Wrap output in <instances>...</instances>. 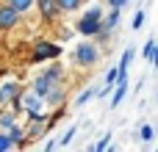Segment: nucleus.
<instances>
[{"label": "nucleus", "mask_w": 158, "mask_h": 152, "mask_svg": "<svg viewBox=\"0 0 158 152\" xmlns=\"http://www.w3.org/2000/svg\"><path fill=\"white\" fill-rule=\"evenodd\" d=\"M58 83H64V66L58 64V61H50V66H44L33 80H31V89L33 91H39V94H47L53 86H58Z\"/></svg>", "instance_id": "nucleus-1"}, {"label": "nucleus", "mask_w": 158, "mask_h": 152, "mask_svg": "<svg viewBox=\"0 0 158 152\" xmlns=\"http://www.w3.org/2000/svg\"><path fill=\"white\" fill-rule=\"evenodd\" d=\"M64 53V47L58 42H50V39H36L33 47H31V61L33 64H47V61H58Z\"/></svg>", "instance_id": "nucleus-2"}, {"label": "nucleus", "mask_w": 158, "mask_h": 152, "mask_svg": "<svg viewBox=\"0 0 158 152\" xmlns=\"http://www.w3.org/2000/svg\"><path fill=\"white\" fill-rule=\"evenodd\" d=\"M100 58H103V50H100V44H97L94 39H86V42H81V44L72 50V61H75L78 66H83V69L94 66Z\"/></svg>", "instance_id": "nucleus-3"}, {"label": "nucleus", "mask_w": 158, "mask_h": 152, "mask_svg": "<svg viewBox=\"0 0 158 152\" xmlns=\"http://www.w3.org/2000/svg\"><path fill=\"white\" fill-rule=\"evenodd\" d=\"M47 116H50V111H42V114H25V127H28V136H31L33 141L50 133V122H44Z\"/></svg>", "instance_id": "nucleus-4"}, {"label": "nucleus", "mask_w": 158, "mask_h": 152, "mask_svg": "<svg viewBox=\"0 0 158 152\" xmlns=\"http://www.w3.org/2000/svg\"><path fill=\"white\" fill-rule=\"evenodd\" d=\"M47 111V102H44V94L33 91V89H25L22 91V116L25 114H42Z\"/></svg>", "instance_id": "nucleus-5"}, {"label": "nucleus", "mask_w": 158, "mask_h": 152, "mask_svg": "<svg viewBox=\"0 0 158 152\" xmlns=\"http://www.w3.org/2000/svg\"><path fill=\"white\" fill-rule=\"evenodd\" d=\"M36 14H39V19H42L44 25H53L64 11H61L58 0H36Z\"/></svg>", "instance_id": "nucleus-6"}, {"label": "nucleus", "mask_w": 158, "mask_h": 152, "mask_svg": "<svg viewBox=\"0 0 158 152\" xmlns=\"http://www.w3.org/2000/svg\"><path fill=\"white\" fill-rule=\"evenodd\" d=\"M19 11L11 6V3H0V33L3 30H14L17 25H19Z\"/></svg>", "instance_id": "nucleus-7"}, {"label": "nucleus", "mask_w": 158, "mask_h": 152, "mask_svg": "<svg viewBox=\"0 0 158 152\" xmlns=\"http://www.w3.org/2000/svg\"><path fill=\"white\" fill-rule=\"evenodd\" d=\"M25 89L19 80H0V108H8L14 97H19Z\"/></svg>", "instance_id": "nucleus-8"}, {"label": "nucleus", "mask_w": 158, "mask_h": 152, "mask_svg": "<svg viewBox=\"0 0 158 152\" xmlns=\"http://www.w3.org/2000/svg\"><path fill=\"white\" fill-rule=\"evenodd\" d=\"M100 30H103V19L81 17V19H78V25H75V33H81V36H86V39H94Z\"/></svg>", "instance_id": "nucleus-9"}, {"label": "nucleus", "mask_w": 158, "mask_h": 152, "mask_svg": "<svg viewBox=\"0 0 158 152\" xmlns=\"http://www.w3.org/2000/svg\"><path fill=\"white\" fill-rule=\"evenodd\" d=\"M44 102H47V111H53V108H61V105H67V86L64 83H58V86H53L47 94H44Z\"/></svg>", "instance_id": "nucleus-10"}, {"label": "nucleus", "mask_w": 158, "mask_h": 152, "mask_svg": "<svg viewBox=\"0 0 158 152\" xmlns=\"http://www.w3.org/2000/svg\"><path fill=\"white\" fill-rule=\"evenodd\" d=\"M22 122H25V119H22ZM22 122H17V125L8 130V136H11V141H14V150H25V147L33 141V138L28 136V127H25Z\"/></svg>", "instance_id": "nucleus-11"}, {"label": "nucleus", "mask_w": 158, "mask_h": 152, "mask_svg": "<svg viewBox=\"0 0 158 152\" xmlns=\"http://www.w3.org/2000/svg\"><path fill=\"white\" fill-rule=\"evenodd\" d=\"M19 116H22V114H17L14 108H0V130L8 133V130L19 122Z\"/></svg>", "instance_id": "nucleus-12"}, {"label": "nucleus", "mask_w": 158, "mask_h": 152, "mask_svg": "<svg viewBox=\"0 0 158 152\" xmlns=\"http://www.w3.org/2000/svg\"><path fill=\"white\" fill-rule=\"evenodd\" d=\"M125 97H128V78H119V83L111 91V108H119Z\"/></svg>", "instance_id": "nucleus-13"}, {"label": "nucleus", "mask_w": 158, "mask_h": 152, "mask_svg": "<svg viewBox=\"0 0 158 152\" xmlns=\"http://www.w3.org/2000/svg\"><path fill=\"white\" fill-rule=\"evenodd\" d=\"M133 58H136V50L128 47V50L122 53V58H119V78H128V75H131V64H133Z\"/></svg>", "instance_id": "nucleus-14"}, {"label": "nucleus", "mask_w": 158, "mask_h": 152, "mask_svg": "<svg viewBox=\"0 0 158 152\" xmlns=\"http://www.w3.org/2000/svg\"><path fill=\"white\" fill-rule=\"evenodd\" d=\"M119 17H122V8H111V6H108V11L103 14V28L114 30V28L119 25Z\"/></svg>", "instance_id": "nucleus-15"}, {"label": "nucleus", "mask_w": 158, "mask_h": 152, "mask_svg": "<svg viewBox=\"0 0 158 152\" xmlns=\"http://www.w3.org/2000/svg\"><path fill=\"white\" fill-rule=\"evenodd\" d=\"M8 3H11V6H14V8L22 14V17H25L31 8H36V0H8Z\"/></svg>", "instance_id": "nucleus-16"}, {"label": "nucleus", "mask_w": 158, "mask_h": 152, "mask_svg": "<svg viewBox=\"0 0 158 152\" xmlns=\"http://www.w3.org/2000/svg\"><path fill=\"white\" fill-rule=\"evenodd\" d=\"M94 97H97V89H92V86H89V89H83V91L75 97V105H86V102H89V100H94Z\"/></svg>", "instance_id": "nucleus-17"}, {"label": "nucleus", "mask_w": 158, "mask_h": 152, "mask_svg": "<svg viewBox=\"0 0 158 152\" xmlns=\"http://www.w3.org/2000/svg\"><path fill=\"white\" fill-rule=\"evenodd\" d=\"M58 6H61L64 14H72V11H78L83 6V0H58Z\"/></svg>", "instance_id": "nucleus-18"}, {"label": "nucleus", "mask_w": 158, "mask_h": 152, "mask_svg": "<svg viewBox=\"0 0 158 152\" xmlns=\"http://www.w3.org/2000/svg\"><path fill=\"white\" fill-rule=\"evenodd\" d=\"M75 133H78V127L72 125V127H69V130H67V133H64V136L58 138V147H61V150H67V147L72 144V138H75Z\"/></svg>", "instance_id": "nucleus-19"}, {"label": "nucleus", "mask_w": 158, "mask_h": 152, "mask_svg": "<svg viewBox=\"0 0 158 152\" xmlns=\"http://www.w3.org/2000/svg\"><path fill=\"white\" fill-rule=\"evenodd\" d=\"M103 14H106V8H103V6H92V8H86L81 17H89V19H103Z\"/></svg>", "instance_id": "nucleus-20"}, {"label": "nucleus", "mask_w": 158, "mask_h": 152, "mask_svg": "<svg viewBox=\"0 0 158 152\" xmlns=\"http://www.w3.org/2000/svg\"><path fill=\"white\" fill-rule=\"evenodd\" d=\"M117 83H119V66H111V69L106 72V86H111V89H114Z\"/></svg>", "instance_id": "nucleus-21"}, {"label": "nucleus", "mask_w": 158, "mask_h": 152, "mask_svg": "<svg viewBox=\"0 0 158 152\" xmlns=\"http://www.w3.org/2000/svg\"><path fill=\"white\" fill-rule=\"evenodd\" d=\"M139 138H142V141H153V138H156L153 125H142V127H139Z\"/></svg>", "instance_id": "nucleus-22"}, {"label": "nucleus", "mask_w": 158, "mask_h": 152, "mask_svg": "<svg viewBox=\"0 0 158 152\" xmlns=\"http://www.w3.org/2000/svg\"><path fill=\"white\" fill-rule=\"evenodd\" d=\"M156 39H147V44H144V47H142V55H144V58H147V61H153V55H156Z\"/></svg>", "instance_id": "nucleus-23"}, {"label": "nucleus", "mask_w": 158, "mask_h": 152, "mask_svg": "<svg viewBox=\"0 0 158 152\" xmlns=\"http://www.w3.org/2000/svg\"><path fill=\"white\" fill-rule=\"evenodd\" d=\"M8 150H14V141L6 130H0V152H8Z\"/></svg>", "instance_id": "nucleus-24"}, {"label": "nucleus", "mask_w": 158, "mask_h": 152, "mask_svg": "<svg viewBox=\"0 0 158 152\" xmlns=\"http://www.w3.org/2000/svg\"><path fill=\"white\" fill-rule=\"evenodd\" d=\"M108 147H111V133H106V136H103V138L94 144V150H97V152H106Z\"/></svg>", "instance_id": "nucleus-25"}, {"label": "nucleus", "mask_w": 158, "mask_h": 152, "mask_svg": "<svg viewBox=\"0 0 158 152\" xmlns=\"http://www.w3.org/2000/svg\"><path fill=\"white\" fill-rule=\"evenodd\" d=\"M142 25H144V8H139V11L133 14V30H139Z\"/></svg>", "instance_id": "nucleus-26"}, {"label": "nucleus", "mask_w": 158, "mask_h": 152, "mask_svg": "<svg viewBox=\"0 0 158 152\" xmlns=\"http://www.w3.org/2000/svg\"><path fill=\"white\" fill-rule=\"evenodd\" d=\"M125 3H128V0H108L111 8H125Z\"/></svg>", "instance_id": "nucleus-27"}, {"label": "nucleus", "mask_w": 158, "mask_h": 152, "mask_svg": "<svg viewBox=\"0 0 158 152\" xmlns=\"http://www.w3.org/2000/svg\"><path fill=\"white\" fill-rule=\"evenodd\" d=\"M50 150H58V141H47L44 144V152H50Z\"/></svg>", "instance_id": "nucleus-28"}, {"label": "nucleus", "mask_w": 158, "mask_h": 152, "mask_svg": "<svg viewBox=\"0 0 158 152\" xmlns=\"http://www.w3.org/2000/svg\"><path fill=\"white\" fill-rule=\"evenodd\" d=\"M150 64H153V66L158 69V44H156V55H153V61H150Z\"/></svg>", "instance_id": "nucleus-29"}, {"label": "nucleus", "mask_w": 158, "mask_h": 152, "mask_svg": "<svg viewBox=\"0 0 158 152\" xmlns=\"http://www.w3.org/2000/svg\"><path fill=\"white\" fill-rule=\"evenodd\" d=\"M156 102H158V97H156Z\"/></svg>", "instance_id": "nucleus-30"}, {"label": "nucleus", "mask_w": 158, "mask_h": 152, "mask_svg": "<svg viewBox=\"0 0 158 152\" xmlns=\"http://www.w3.org/2000/svg\"><path fill=\"white\" fill-rule=\"evenodd\" d=\"M156 150H158V147H156Z\"/></svg>", "instance_id": "nucleus-31"}]
</instances>
